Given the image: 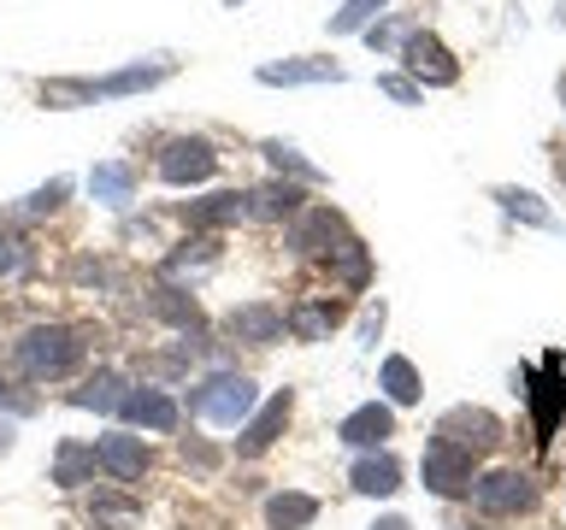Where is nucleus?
<instances>
[{"label": "nucleus", "mask_w": 566, "mask_h": 530, "mask_svg": "<svg viewBox=\"0 0 566 530\" xmlns=\"http://www.w3.org/2000/svg\"><path fill=\"white\" fill-rule=\"evenodd\" d=\"M83 365V330L71 325H35L18 336V371L35 383H53V378H71Z\"/></svg>", "instance_id": "f257e3e1"}, {"label": "nucleus", "mask_w": 566, "mask_h": 530, "mask_svg": "<svg viewBox=\"0 0 566 530\" xmlns=\"http://www.w3.org/2000/svg\"><path fill=\"white\" fill-rule=\"evenodd\" d=\"M254 406H260V395L242 371H212L207 383L189 389V413L201 424H212V431H237V424L254 418Z\"/></svg>", "instance_id": "f03ea898"}, {"label": "nucleus", "mask_w": 566, "mask_h": 530, "mask_svg": "<svg viewBox=\"0 0 566 530\" xmlns=\"http://www.w3.org/2000/svg\"><path fill=\"white\" fill-rule=\"evenodd\" d=\"M472 507L484 519H513V512H531L537 507V484L525 471H490L472 484Z\"/></svg>", "instance_id": "7ed1b4c3"}, {"label": "nucleus", "mask_w": 566, "mask_h": 530, "mask_svg": "<svg viewBox=\"0 0 566 530\" xmlns=\"http://www.w3.org/2000/svg\"><path fill=\"white\" fill-rule=\"evenodd\" d=\"M154 166L171 189H189V183H207V177L219 171V153H212V141H201V136H171Z\"/></svg>", "instance_id": "20e7f679"}, {"label": "nucleus", "mask_w": 566, "mask_h": 530, "mask_svg": "<svg viewBox=\"0 0 566 530\" xmlns=\"http://www.w3.org/2000/svg\"><path fill=\"white\" fill-rule=\"evenodd\" d=\"M472 459H478V454H467V448H454V442L431 436V442H424V459H419L424 489H431V495H467V489L478 484V477H472Z\"/></svg>", "instance_id": "39448f33"}, {"label": "nucleus", "mask_w": 566, "mask_h": 530, "mask_svg": "<svg viewBox=\"0 0 566 530\" xmlns=\"http://www.w3.org/2000/svg\"><path fill=\"white\" fill-rule=\"evenodd\" d=\"M437 436L454 442V448H467V454H490L507 431L495 413H484V406H449V413L437 418Z\"/></svg>", "instance_id": "423d86ee"}, {"label": "nucleus", "mask_w": 566, "mask_h": 530, "mask_svg": "<svg viewBox=\"0 0 566 530\" xmlns=\"http://www.w3.org/2000/svg\"><path fill=\"white\" fill-rule=\"evenodd\" d=\"M401 65L413 71V83H431V88H454L460 83V65H454V53L437 42L431 30H413L401 42Z\"/></svg>", "instance_id": "0eeeda50"}, {"label": "nucleus", "mask_w": 566, "mask_h": 530, "mask_svg": "<svg viewBox=\"0 0 566 530\" xmlns=\"http://www.w3.org/2000/svg\"><path fill=\"white\" fill-rule=\"evenodd\" d=\"M354 236H348V224H343V212H331V206H307L295 219L290 230V247L295 254H343Z\"/></svg>", "instance_id": "6e6552de"}, {"label": "nucleus", "mask_w": 566, "mask_h": 530, "mask_svg": "<svg viewBox=\"0 0 566 530\" xmlns=\"http://www.w3.org/2000/svg\"><path fill=\"white\" fill-rule=\"evenodd\" d=\"M290 413H295V395H290V389H277V395L265 401V406H254V418L242 424V436H237V454H248V459H254V454H265V448H272V442L283 436V424H290Z\"/></svg>", "instance_id": "1a4fd4ad"}, {"label": "nucleus", "mask_w": 566, "mask_h": 530, "mask_svg": "<svg viewBox=\"0 0 566 530\" xmlns=\"http://www.w3.org/2000/svg\"><path fill=\"white\" fill-rule=\"evenodd\" d=\"M531 413H537V442H548L555 436V424H560V413H566V383H560V360L548 353L543 360V371H531Z\"/></svg>", "instance_id": "9d476101"}, {"label": "nucleus", "mask_w": 566, "mask_h": 530, "mask_svg": "<svg viewBox=\"0 0 566 530\" xmlns=\"http://www.w3.org/2000/svg\"><path fill=\"white\" fill-rule=\"evenodd\" d=\"M224 330L237 336V342H254V348H272L283 342V330H290V318H283L272 300H248V307H237L224 318Z\"/></svg>", "instance_id": "9b49d317"}, {"label": "nucleus", "mask_w": 566, "mask_h": 530, "mask_svg": "<svg viewBox=\"0 0 566 530\" xmlns=\"http://www.w3.org/2000/svg\"><path fill=\"white\" fill-rule=\"evenodd\" d=\"M95 454H101V471H113L118 484H136V477L148 471V442L130 436V431H106L95 442Z\"/></svg>", "instance_id": "f8f14e48"}, {"label": "nucleus", "mask_w": 566, "mask_h": 530, "mask_svg": "<svg viewBox=\"0 0 566 530\" xmlns=\"http://www.w3.org/2000/svg\"><path fill=\"white\" fill-rule=\"evenodd\" d=\"M336 436H343L348 448H384V442L396 436V413H389L384 401H366V406H354V413L336 424Z\"/></svg>", "instance_id": "ddd939ff"}, {"label": "nucleus", "mask_w": 566, "mask_h": 530, "mask_svg": "<svg viewBox=\"0 0 566 530\" xmlns=\"http://www.w3.org/2000/svg\"><path fill=\"white\" fill-rule=\"evenodd\" d=\"M254 77L265 88H301V83H343V65H331V60H272V65H260Z\"/></svg>", "instance_id": "4468645a"}, {"label": "nucleus", "mask_w": 566, "mask_h": 530, "mask_svg": "<svg viewBox=\"0 0 566 530\" xmlns=\"http://www.w3.org/2000/svg\"><path fill=\"white\" fill-rule=\"evenodd\" d=\"M118 413L130 418V424H142V431H159V436L177 431V401L166 395V389H130Z\"/></svg>", "instance_id": "2eb2a0df"}, {"label": "nucleus", "mask_w": 566, "mask_h": 530, "mask_svg": "<svg viewBox=\"0 0 566 530\" xmlns=\"http://www.w3.org/2000/svg\"><path fill=\"white\" fill-rule=\"evenodd\" d=\"M171 60H148V65H124V71H106V77H95V100L106 95H142V88H159L171 77Z\"/></svg>", "instance_id": "dca6fc26"}, {"label": "nucleus", "mask_w": 566, "mask_h": 530, "mask_svg": "<svg viewBox=\"0 0 566 530\" xmlns=\"http://www.w3.org/2000/svg\"><path fill=\"white\" fill-rule=\"evenodd\" d=\"M301 183H283V177H272V183H260L254 194H248V219H265V224H277V219H301Z\"/></svg>", "instance_id": "f3484780"}, {"label": "nucleus", "mask_w": 566, "mask_h": 530, "mask_svg": "<svg viewBox=\"0 0 566 530\" xmlns=\"http://www.w3.org/2000/svg\"><path fill=\"white\" fill-rule=\"evenodd\" d=\"M348 477H354V489H360V495H396L401 489V459L384 454V448H371V454L354 459Z\"/></svg>", "instance_id": "a211bd4d"}, {"label": "nucleus", "mask_w": 566, "mask_h": 530, "mask_svg": "<svg viewBox=\"0 0 566 530\" xmlns=\"http://www.w3.org/2000/svg\"><path fill=\"white\" fill-rule=\"evenodd\" d=\"M124 395H130V389H124L118 371H95V378H88L83 389H71L65 401H71V406H88V413H118Z\"/></svg>", "instance_id": "6ab92c4d"}, {"label": "nucleus", "mask_w": 566, "mask_h": 530, "mask_svg": "<svg viewBox=\"0 0 566 530\" xmlns=\"http://www.w3.org/2000/svg\"><path fill=\"white\" fill-rule=\"evenodd\" d=\"M237 219H248V194H237V189L207 194V201H189V224H201V230H224Z\"/></svg>", "instance_id": "aec40b11"}, {"label": "nucleus", "mask_w": 566, "mask_h": 530, "mask_svg": "<svg viewBox=\"0 0 566 530\" xmlns=\"http://www.w3.org/2000/svg\"><path fill=\"white\" fill-rule=\"evenodd\" d=\"M313 519H318V501H313V495H301V489H283V495L265 501V524H272V530H307Z\"/></svg>", "instance_id": "412c9836"}, {"label": "nucleus", "mask_w": 566, "mask_h": 530, "mask_svg": "<svg viewBox=\"0 0 566 530\" xmlns=\"http://www.w3.org/2000/svg\"><path fill=\"white\" fill-rule=\"evenodd\" d=\"M95 466H101V454L88 448V442H60V454H53V484H60V489H77V484H88V477H95Z\"/></svg>", "instance_id": "4be33fe9"}, {"label": "nucleus", "mask_w": 566, "mask_h": 530, "mask_svg": "<svg viewBox=\"0 0 566 530\" xmlns=\"http://www.w3.org/2000/svg\"><path fill=\"white\" fill-rule=\"evenodd\" d=\"M88 194H95V201H106V206H124V201L136 194V171L124 166V159H106V166L88 171Z\"/></svg>", "instance_id": "5701e85b"}, {"label": "nucleus", "mask_w": 566, "mask_h": 530, "mask_svg": "<svg viewBox=\"0 0 566 530\" xmlns=\"http://www.w3.org/2000/svg\"><path fill=\"white\" fill-rule=\"evenodd\" d=\"M378 383H384L389 406H413V401H419V371H413V360H407V353H389V360L378 365Z\"/></svg>", "instance_id": "b1692460"}, {"label": "nucleus", "mask_w": 566, "mask_h": 530, "mask_svg": "<svg viewBox=\"0 0 566 530\" xmlns=\"http://www.w3.org/2000/svg\"><path fill=\"white\" fill-rule=\"evenodd\" d=\"M336 318H343V307H336V300H307V307L290 312V330L301 336V342H325V336L336 330Z\"/></svg>", "instance_id": "393cba45"}, {"label": "nucleus", "mask_w": 566, "mask_h": 530, "mask_svg": "<svg viewBox=\"0 0 566 530\" xmlns=\"http://www.w3.org/2000/svg\"><path fill=\"white\" fill-rule=\"evenodd\" d=\"M495 201H502V212L507 219H520V224H531V230H555V212H548L531 189H513V183H502L495 189Z\"/></svg>", "instance_id": "a878e982"}, {"label": "nucleus", "mask_w": 566, "mask_h": 530, "mask_svg": "<svg viewBox=\"0 0 566 530\" xmlns=\"http://www.w3.org/2000/svg\"><path fill=\"white\" fill-rule=\"evenodd\" d=\"M148 307H154L159 318H166V325H177V330H201V307H195V295L171 289V283H159Z\"/></svg>", "instance_id": "bb28decb"}, {"label": "nucleus", "mask_w": 566, "mask_h": 530, "mask_svg": "<svg viewBox=\"0 0 566 530\" xmlns=\"http://www.w3.org/2000/svg\"><path fill=\"white\" fill-rule=\"evenodd\" d=\"M88 519H95V530H136V501H124V495H95L88 501Z\"/></svg>", "instance_id": "cd10ccee"}, {"label": "nucleus", "mask_w": 566, "mask_h": 530, "mask_svg": "<svg viewBox=\"0 0 566 530\" xmlns=\"http://www.w3.org/2000/svg\"><path fill=\"white\" fill-rule=\"evenodd\" d=\"M265 159H272V166L277 171H290L295 177V183H325V171H318L313 166V159L307 153H301V148H290V141H265V148H260Z\"/></svg>", "instance_id": "c85d7f7f"}, {"label": "nucleus", "mask_w": 566, "mask_h": 530, "mask_svg": "<svg viewBox=\"0 0 566 530\" xmlns=\"http://www.w3.org/2000/svg\"><path fill=\"white\" fill-rule=\"evenodd\" d=\"M384 7H389V0H343V7L331 12V30H336V35H360Z\"/></svg>", "instance_id": "c756f323"}, {"label": "nucleus", "mask_w": 566, "mask_h": 530, "mask_svg": "<svg viewBox=\"0 0 566 530\" xmlns=\"http://www.w3.org/2000/svg\"><path fill=\"white\" fill-rule=\"evenodd\" d=\"M219 259V247L212 242H184L177 254H166V277H184V272H207V265Z\"/></svg>", "instance_id": "7c9ffc66"}, {"label": "nucleus", "mask_w": 566, "mask_h": 530, "mask_svg": "<svg viewBox=\"0 0 566 530\" xmlns=\"http://www.w3.org/2000/svg\"><path fill=\"white\" fill-rule=\"evenodd\" d=\"M42 100H48V106H83V100H95V83H83V77H71V83H42Z\"/></svg>", "instance_id": "2f4dec72"}, {"label": "nucleus", "mask_w": 566, "mask_h": 530, "mask_svg": "<svg viewBox=\"0 0 566 530\" xmlns=\"http://www.w3.org/2000/svg\"><path fill=\"white\" fill-rule=\"evenodd\" d=\"M65 194H71V183H65V177H53V183H48V189H35V194H30V201L18 206V212H30V219H35V212H53V206L65 201Z\"/></svg>", "instance_id": "473e14b6"}, {"label": "nucleus", "mask_w": 566, "mask_h": 530, "mask_svg": "<svg viewBox=\"0 0 566 530\" xmlns=\"http://www.w3.org/2000/svg\"><path fill=\"white\" fill-rule=\"evenodd\" d=\"M24 272H30V247L0 236V277H24Z\"/></svg>", "instance_id": "72a5a7b5"}, {"label": "nucleus", "mask_w": 566, "mask_h": 530, "mask_svg": "<svg viewBox=\"0 0 566 530\" xmlns=\"http://www.w3.org/2000/svg\"><path fill=\"white\" fill-rule=\"evenodd\" d=\"M378 88L389 100H401V106H419V83L413 77H378Z\"/></svg>", "instance_id": "f704fd0d"}, {"label": "nucleus", "mask_w": 566, "mask_h": 530, "mask_svg": "<svg viewBox=\"0 0 566 530\" xmlns=\"http://www.w3.org/2000/svg\"><path fill=\"white\" fill-rule=\"evenodd\" d=\"M396 35H401L396 24H366V42L371 47H396Z\"/></svg>", "instance_id": "c9c22d12"}, {"label": "nucleus", "mask_w": 566, "mask_h": 530, "mask_svg": "<svg viewBox=\"0 0 566 530\" xmlns=\"http://www.w3.org/2000/svg\"><path fill=\"white\" fill-rule=\"evenodd\" d=\"M371 530H413V524H407V519H378Z\"/></svg>", "instance_id": "e433bc0d"}, {"label": "nucleus", "mask_w": 566, "mask_h": 530, "mask_svg": "<svg viewBox=\"0 0 566 530\" xmlns=\"http://www.w3.org/2000/svg\"><path fill=\"white\" fill-rule=\"evenodd\" d=\"M12 448V424H0V454H7Z\"/></svg>", "instance_id": "4c0bfd02"}, {"label": "nucleus", "mask_w": 566, "mask_h": 530, "mask_svg": "<svg viewBox=\"0 0 566 530\" xmlns=\"http://www.w3.org/2000/svg\"><path fill=\"white\" fill-rule=\"evenodd\" d=\"M555 171H560V183H566V153H560V159H555Z\"/></svg>", "instance_id": "58836bf2"}, {"label": "nucleus", "mask_w": 566, "mask_h": 530, "mask_svg": "<svg viewBox=\"0 0 566 530\" xmlns=\"http://www.w3.org/2000/svg\"><path fill=\"white\" fill-rule=\"evenodd\" d=\"M560 100H566V71H560Z\"/></svg>", "instance_id": "ea45409f"}, {"label": "nucleus", "mask_w": 566, "mask_h": 530, "mask_svg": "<svg viewBox=\"0 0 566 530\" xmlns=\"http://www.w3.org/2000/svg\"><path fill=\"white\" fill-rule=\"evenodd\" d=\"M224 7H248V0H224Z\"/></svg>", "instance_id": "a19ab883"}, {"label": "nucleus", "mask_w": 566, "mask_h": 530, "mask_svg": "<svg viewBox=\"0 0 566 530\" xmlns=\"http://www.w3.org/2000/svg\"><path fill=\"white\" fill-rule=\"evenodd\" d=\"M0 389H7V383H0Z\"/></svg>", "instance_id": "79ce46f5"}]
</instances>
